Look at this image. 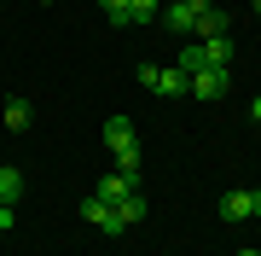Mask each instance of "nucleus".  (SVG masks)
<instances>
[{
	"label": "nucleus",
	"instance_id": "f257e3e1",
	"mask_svg": "<svg viewBox=\"0 0 261 256\" xmlns=\"http://www.w3.org/2000/svg\"><path fill=\"white\" fill-rule=\"evenodd\" d=\"M192 99H203V105H215V99H226L232 94V64H203L192 76V87H186Z\"/></svg>",
	"mask_w": 261,
	"mask_h": 256
},
{
	"label": "nucleus",
	"instance_id": "f03ea898",
	"mask_svg": "<svg viewBox=\"0 0 261 256\" xmlns=\"http://www.w3.org/2000/svg\"><path fill=\"white\" fill-rule=\"evenodd\" d=\"M209 6H215V0H168L157 18H163L168 29H174V35H192V29H197V18H203Z\"/></svg>",
	"mask_w": 261,
	"mask_h": 256
},
{
	"label": "nucleus",
	"instance_id": "7ed1b4c3",
	"mask_svg": "<svg viewBox=\"0 0 261 256\" xmlns=\"http://www.w3.org/2000/svg\"><path fill=\"white\" fill-rule=\"evenodd\" d=\"M140 82L151 87V94H163V99H180V94L192 87L186 70H174V64H168V70H163V64H140Z\"/></svg>",
	"mask_w": 261,
	"mask_h": 256
},
{
	"label": "nucleus",
	"instance_id": "20e7f679",
	"mask_svg": "<svg viewBox=\"0 0 261 256\" xmlns=\"http://www.w3.org/2000/svg\"><path fill=\"white\" fill-rule=\"evenodd\" d=\"M82 221H93L99 233H122V221H116V210L105 204V198H93V192H87V198H82Z\"/></svg>",
	"mask_w": 261,
	"mask_h": 256
},
{
	"label": "nucleus",
	"instance_id": "39448f33",
	"mask_svg": "<svg viewBox=\"0 0 261 256\" xmlns=\"http://www.w3.org/2000/svg\"><path fill=\"white\" fill-rule=\"evenodd\" d=\"M192 35H203V41H221V35H232V18H226L221 6H209L203 18H197V29H192Z\"/></svg>",
	"mask_w": 261,
	"mask_h": 256
},
{
	"label": "nucleus",
	"instance_id": "423d86ee",
	"mask_svg": "<svg viewBox=\"0 0 261 256\" xmlns=\"http://www.w3.org/2000/svg\"><path fill=\"white\" fill-rule=\"evenodd\" d=\"M128 192H134V180L128 175H99V187H93V198H105V204H122V198H128Z\"/></svg>",
	"mask_w": 261,
	"mask_h": 256
},
{
	"label": "nucleus",
	"instance_id": "0eeeda50",
	"mask_svg": "<svg viewBox=\"0 0 261 256\" xmlns=\"http://www.w3.org/2000/svg\"><path fill=\"white\" fill-rule=\"evenodd\" d=\"M29 117H35V105H29L23 94H12V99H6V128H12V134H23V128H29Z\"/></svg>",
	"mask_w": 261,
	"mask_h": 256
},
{
	"label": "nucleus",
	"instance_id": "6e6552de",
	"mask_svg": "<svg viewBox=\"0 0 261 256\" xmlns=\"http://www.w3.org/2000/svg\"><path fill=\"white\" fill-rule=\"evenodd\" d=\"M111 157H116V175H128L134 187H140V140H134V146H116Z\"/></svg>",
	"mask_w": 261,
	"mask_h": 256
},
{
	"label": "nucleus",
	"instance_id": "1a4fd4ad",
	"mask_svg": "<svg viewBox=\"0 0 261 256\" xmlns=\"http://www.w3.org/2000/svg\"><path fill=\"white\" fill-rule=\"evenodd\" d=\"M116 221H122V233H128V227H134V221H145V198H140V187H134V192H128V198H122V204H116Z\"/></svg>",
	"mask_w": 261,
	"mask_h": 256
},
{
	"label": "nucleus",
	"instance_id": "9d476101",
	"mask_svg": "<svg viewBox=\"0 0 261 256\" xmlns=\"http://www.w3.org/2000/svg\"><path fill=\"white\" fill-rule=\"evenodd\" d=\"M221 221H250V192H226V198H221Z\"/></svg>",
	"mask_w": 261,
	"mask_h": 256
},
{
	"label": "nucleus",
	"instance_id": "9b49d317",
	"mask_svg": "<svg viewBox=\"0 0 261 256\" xmlns=\"http://www.w3.org/2000/svg\"><path fill=\"white\" fill-rule=\"evenodd\" d=\"M203 64H209L203 41H186V53H180V64H174V70H186V82H192V76H197V70H203Z\"/></svg>",
	"mask_w": 261,
	"mask_h": 256
},
{
	"label": "nucleus",
	"instance_id": "f8f14e48",
	"mask_svg": "<svg viewBox=\"0 0 261 256\" xmlns=\"http://www.w3.org/2000/svg\"><path fill=\"white\" fill-rule=\"evenodd\" d=\"M105 146H111V152L116 146H134V123L128 117H111V123H105Z\"/></svg>",
	"mask_w": 261,
	"mask_h": 256
},
{
	"label": "nucleus",
	"instance_id": "ddd939ff",
	"mask_svg": "<svg viewBox=\"0 0 261 256\" xmlns=\"http://www.w3.org/2000/svg\"><path fill=\"white\" fill-rule=\"evenodd\" d=\"M157 12H163V0H128V29H134V24L145 29L151 18H157Z\"/></svg>",
	"mask_w": 261,
	"mask_h": 256
},
{
	"label": "nucleus",
	"instance_id": "4468645a",
	"mask_svg": "<svg viewBox=\"0 0 261 256\" xmlns=\"http://www.w3.org/2000/svg\"><path fill=\"white\" fill-rule=\"evenodd\" d=\"M0 198H6V204L23 198V175H18V169H0Z\"/></svg>",
	"mask_w": 261,
	"mask_h": 256
},
{
	"label": "nucleus",
	"instance_id": "2eb2a0df",
	"mask_svg": "<svg viewBox=\"0 0 261 256\" xmlns=\"http://www.w3.org/2000/svg\"><path fill=\"white\" fill-rule=\"evenodd\" d=\"M203 53H209V64H232V35H221V41H203Z\"/></svg>",
	"mask_w": 261,
	"mask_h": 256
},
{
	"label": "nucleus",
	"instance_id": "dca6fc26",
	"mask_svg": "<svg viewBox=\"0 0 261 256\" xmlns=\"http://www.w3.org/2000/svg\"><path fill=\"white\" fill-rule=\"evenodd\" d=\"M99 12H105L116 29H128V0H99Z\"/></svg>",
	"mask_w": 261,
	"mask_h": 256
},
{
	"label": "nucleus",
	"instance_id": "f3484780",
	"mask_svg": "<svg viewBox=\"0 0 261 256\" xmlns=\"http://www.w3.org/2000/svg\"><path fill=\"white\" fill-rule=\"evenodd\" d=\"M6 227H12V204L0 198V233H6Z\"/></svg>",
	"mask_w": 261,
	"mask_h": 256
},
{
	"label": "nucleus",
	"instance_id": "a211bd4d",
	"mask_svg": "<svg viewBox=\"0 0 261 256\" xmlns=\"http://www.w3.org/2000/svg\"><path fill=\"white\" fill-rule=\"evenodd\" d=\"M250 216H255V221H261V187H255V192H250Z\"/></svg>",
	"mask_w": 261,
	"mask_h": 256
},
{
	"label": "nucleus",
	"instance_id": "6ab92c4d",
	"mask_svg": "<svg viewBox=\"0 0 261 256\" xmlns=\"http://www.w3.org/2000/svg\"><path fill=\"white\" fill-rule=\"evenodd\" d=\"M250 117H255V123H261V94H255V99H250Z\"/></svg>",
	"mask_w": 261,
	"mask_h": 256
},
{
	"label": "nucleus",
	"instance_id": "aec40b11",
	"mask_svg": "<svg viewBox=\"0 0 261 256\" xmlns=\"http://www.w3.org/2000/svg\"><path fill=\"white\" fill-rule=\"evenodd\" d=\"M232 256H261V250H232Z\"/></svg>",
	"mask_w": 261,
	"mask_h": 256
},
{
	"label": "nucleus",
	"instance_id": "412c9836",
	"mask_svg": "<svg viewBox=\"0 0 261 256\" xmlns=\"http://www.w3.org/2000/svg\"><path fill=\"white\" fill-rule=\"evenodd\" d=\"M255 18H261V0H255Z\"/></svg>",
	"mask_w": 261,
	"mask_h": 256
}]
</instances>
